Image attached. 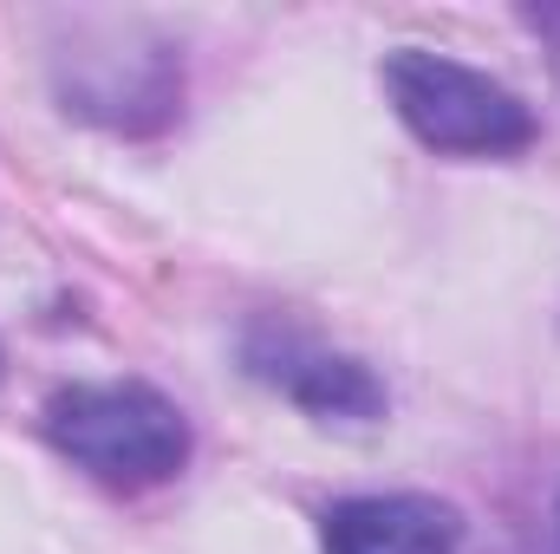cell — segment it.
Wrapping results in <instances>:
<instances>
[{"mask_svg":"<svg viewBox=\"0 0 560 554\" xmlns=\"http://www.w3.org/2000/svg\"><path fill=\"white\" fill-rule=\"evenodd\" d=\"M46 443L105 489H156L189 463V417L138 379L66 385L46 399Z\"/></svg>","mask_w":560,"mask_h":554,"instance_id":"obj_1","label":"cell"},{"mask_svg":"<svg viewBox=\"0 0 560 554\" xmlns=\"http://www.w3.org/2000/svg\"><path fill=\"white\" fill-rule=\"evenodd\" d=\"M385 92L405 118V131L436 157H515L535 143V112L495 85L476 66H456L443 53L398 46L385 59Z\"/></svg>","mask_w":560,"mask_h":554,"instance_id":"obj_2","label":"cell"},{"mask_svg":"<svg viewBox=\"0 0 560 554\" xmlns=\"http://www.w3.org/2000/svg\"><path fill=\"white\" fill-rule=\"evenodd\" d=\"M242 366H248L261 385H275L280 399H293L300 412H313V417H378L385 412V385H378L359 359L326 353V346H313L306 333L275 326V320L248 326Z\"/></svg>","mask_w":560,"mask_h":554,"instance_id":"obj_3","label":"cell"},{"mask_svg":"<svg viewBox=\"0 0 560 554\" xmlns=\"http://www.w3.org/2000/svg\"><path fill=\"white\" fill-rule=\"evenodd\" d=\"M326 554H456L463 522L436 496H346L319 516Z\"/></svg>","mask_w":560,"mask_h":554,"instance_id":"obj_4","label":"cell"},{"mask_svg":"<svg viewBox=\"0 0 560 554\" xmlns=\"http://www.w3.org/2000/svg\"><path fill=\"white\" fill-rule=\"evenodd\" d=\"M522 20H528V26H535V33H541L548 46H560V7H528ZM555 66H560V53H555Z\"/></svg>","mask_w":560,"mask_h":554,"instance_id":"obj_5","label":"cell"}]
</instances>
